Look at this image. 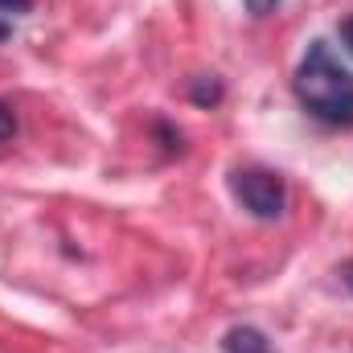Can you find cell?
Instances as JSON below:
<instances>
[{"label": "cell", "mask_w": 353, "mask_h": 353, "mask_svg": "<svg viewBox=\"0 0 353 353\" xmlns=\"http://www.w3.org/2000/svg\"><path fill=\"white\" fill-rule=\"evenodd\" d=\"M292 90L300 99V107L308 115H316L321 123H353V74L350 66L333 54L329 41H312L296 66V79H292Z\"/></svg>", "instance_id": "cell-1"}, {"label": "cell", "mask_w": 353, "mask_h": 353, "mask_svg": "<svg viewBox=\"0 0 353 353\" xmlns=\"http://www.w3.org/2000/svg\"><path fill=\"white\" fill-rule=\"evenodd\" d=\"M230 193H234V201H239L251 218H259V222H275V218L283 214V205H288V185H283V176L271 173V169H259V165L234 169V173H230Z\"/></svg>", "instance_id": "cell-2"}, {"label": "cell", "mask_w": 353, "mask_h": 353, "mask_svg": "<svg viewBox=\"0 0 353 353\" xmlns=\"http://www.w3.org/2000/svg\"><path fill=\"white\" fill-rule=\"evenodd\" d=\"M222 350L226 353H271V341H267L255 325H234L222 337Z\"/></svg>", "instance_id": "cell-3"}, {"label": "cell", "mask_w": 353, "mask_h": 353, "mask_svg": "<svg viewBox=\"0 0 353 353\" xmlns=\"http://www.w3.org/2000/svg\"><path fill=\"white\" fill-rule=\"evenodd\" d=\"M189 94H193V103H197V107H214V103L222 99V87L201 79V83H193V90H189Z\"/></svg>", "instance_id": "cell-4"}, {"label": "cell", "mask_w": 353, "mask_h": 353, "mask_svg": "<svg viewBox=\"0 0 353 353\" xmlns=\"http://www.w3.org/2000/svg\"><path fill=\"white\" fill-rule=\"evenodd\" d=\"M17 136V115H12V107L8 103H0V144L4 140H12Z\"/></svg>", "instance_id": "cell-5"}, {"label": "cell", "mask_w": 353, "mask_h": 353, "mask_svg": "<svg viewBox=\"0 0 353 353\" xmlns=\"http://www.w3.org/2000/svg\"><path fill=\"white\" fill-rule=\"evenodd\" d=\"M33 8V0H0V17L8 21V17H21V12H29Z\"/></svg>", "instance_id": "cell-6"}, {"label": "cell", "mask_w": 353, "mask_h": 353, "mask_svg": "<svg viewBox=\"0 0 353 353\" xmlns=\"http://www.w3.org/2000/svg\"><path fill=\"white\" fill-rule=\"evenodd\" d=\"M247 4V12L251 17H267V12H275L279 8V0H243Z\"/></svg>", "instance_id": "cell-7"}, {"label": "cell", "mask_w": 353, "mask_h": 353, "mask_svg": "<svg viewBox=\"0 0 353 353\" xmlns=\"http://www.w3.org/2000/svg\"><path fill=\"white\" fill-rule=\"evenodd\" d=\"M341 41H345V50L353 54V17H345V21H341Z\"/></svg>", "instance_id": "cell-8"}, {"label": "cell", "mask_w": 353, "mask_h": 353, "mask_svg": "<svg viewBox=\"0 0 353 353\" xmlns=\"http://www.w3.org/2000/svg\"><path fill=\"white\" fill-rule=\"evenodd\" d=\"M8 33H12V25H8V21H4V17H0V46H4V41H8Z\"/></svg>", "instance_id": "cell-9"}, {"label": "cell", "mask_w": 353, "mask_h": 353, "mask_svg": "<svg viewBox=\"0 0 353 353\" xmlns=\"http://www.w3.org/2000/svg\"><path fill=\"white\" fill-rule=\"evenodd\" d=\"M341 275H345V283L353 288V263H350V267H341Z\"/></svg>", "instance_id": "cell-10"}]
</instances>
